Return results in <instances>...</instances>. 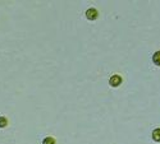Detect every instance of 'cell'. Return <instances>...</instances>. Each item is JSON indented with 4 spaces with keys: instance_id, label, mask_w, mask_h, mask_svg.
<instances>
[{
    "instance_id": "cell-1",
    "label": "cell",
    "mask_w": 160,
    "mask_h": 144,
    "mask_svg": "<svg viewBox=\"0 0 160 144\" xmlns=\"http://www.w3.org/2000/svg\"><path fill=\"white\" fill-rule=\"evenodd\" d=\"M98 17H99V13H98V10L95 8H88L86 10V18L88 21H95Z\"/></svg>"
},
{
    "instance_id": "cell-4",
    "label": "cell",
    "mask_w": 160,
    "mask_h": 144,
    "mask_svg": "<svg viewBox=\"0 0 160 144\" xmlns=\"http://www.w3.org/2000/svg\"><path fill=\"white\" fill-rule=\"evenodd\" d=\"M152 139L155 142H160V129H155L152 132Z\"/></svg>"
},
{
    "instance_id": "cell-5",
    "label": "cell",
    "mask_w": 160,
    "mask_h": 144,
    "mask_svg": "<svg viewBox=\"0 0 160 144\" xmlns=\"http://www.w3.org/2000/svg\"><path fill=\"white\" fill-rule=\"evenodd\" d=\"M8 125V120H7V117L4 116H0V129H3Z\"/></svg>"
},
{
    "instance_id": "cell-3",
    "label": "cell",
    "mask_w": 160,
    "mask_h": 144,
    "mask_svg": "<svg viewBox=\"0 0 160 144\" xmlns=\"http://www.w3.org/2000/svg\"><path fill=\"white\" fill-rule=\"evenodd\" d=\"M152 61H154L155 65L160 67V51H156L155 54L152 55Z\"/></svg>"
},
{
    "instance_id": "cell-6",
    "label": "cell",
    "mask_w": 160,
    "mask_h": 144,
    "mask_svg": "<svg viewBox=\"0 0 160 144\" xmlns=\"http://www.w3.org/2000/svg\"><path fill=\"white\" fill-rule=\"evenodd\" d=\"M42 144H55V139L51 138V137H48L42 140Z\"/></svg>"
},
{
    "instance_id": "cell-2",
    "label": "cell",
    "mask_w": 160,
    "mask_h": 144,
    "mask_svg": "<svg viewBox=\"0 0 160 144\" xmlns=\"http://www.w3.org/2000/svg\"><path fill=\"white\" fill-rule=\"evenodd\" d=\"M109 84L112 86V87H119L122 84V78H121V75H113L110 79H109Z\"/></svg>"
}]
</instances>
